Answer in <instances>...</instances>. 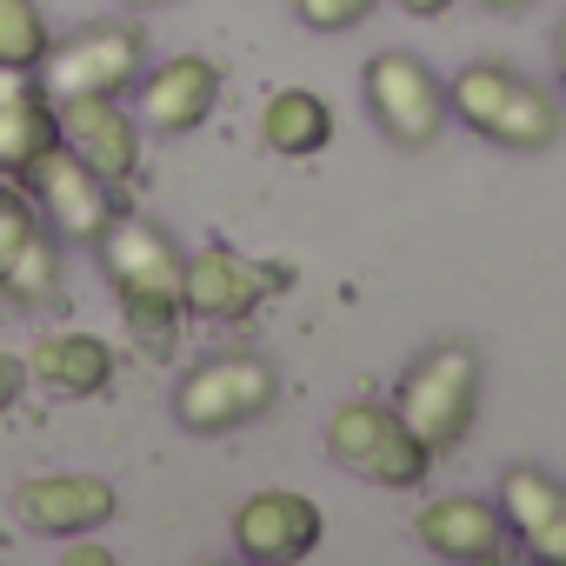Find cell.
I'll list each match as a JSON object with an SVG mask.
<instances>
[{"instance_id":"30bf717a","label":"cell","mask_w":566,"mask_h":566,"mask_svg":"<svg viewBox=\"0 0 566 566\" xmlns=\"http://www.w3.org/2000/svg\"><path fill=\"white\" fill-rule=\"evenodd\" d=\"M294 287V266H266V260H247L233 247H200L187 253V314L193 321H253L273 294Z\"/></svg>"},{"instance_id":"5bb4252c","label":"cell","mask_w":566,"mask_h":566,"mask_svg":"<svg viewBox=\"0 0 566 566\" xmlns=\"http://www.w3.org/2000/svg\"><path fill=\"white\" fill-rule=\"evenodd\" d=\"M54 120H61V140H67L94 174H107L114 187L140 174V114L120 107V94H74V101H54Z\"/></svg>"},{"instance_id":"ac0fdd59","label":"cell","mask_w":566,"mask_h":566,"mask_svg":"<svg viewBox=\"0 0 566 566\" xmlns=\"http://www.w3.org/2000/svg\"><path fill=\"white\" fill-rule=\"evenodd\" d=\"M28 380L48 387L54 400H94V394L114 387V347L101 334H81V327L41 334L34 354H28Z\"/></svg>"},{"instance_id":"7402d4cb","label":"cell","mask_w":566,"mask_h":566,"mask_svg":"<svg viewBox=\"0 0 566 566\" xmlns=\"http://www.w3.org/2000/svg\"><path fill=\"white\" fill-rule=\"evenodd\" d=\"M28 387H34V380H28V354H0V420L21 407Z\"/></svg>"},{"instance_id":"2e32d148","label":"cell","mask_w":566,"mask_h":566,"mask_svg":"<svg viewBox=\"0 0 566 566\" xmlns=\"http://www.w3.org/2000/svg\"><path fill=\"white\" fill-rule=\"evenodd\" d=\"M413 539L433 553V559H453V566H493L513 539H506V520H500V500H480V493H440L413 513Z\"/></svg>"},{"instance_id":"9a60e30c","label":"cell","mask_w":566,"mask_h":566,"mask_svg":"<svg viewBox=\"0 0 566 566\" xmlns=\"http://www.w3.org/2000/svg\"><path fill=\"white\" fill-rule=\"evenodd\" d=\"M500 520L506 539L539 559V566H566V480L546 467H506L500 473Z\"/></svg>"},{"instance_id":"44dd1931","label":"cell","mask_w":566,"mask_h":566,"mask_svg":"<svg viewBox=\"0 0 566 566\" xmlns=\"http://www.w3.org/2000/svg\"><path fill=\"white\" fill-rule=\"evenodd\" d=\"M374 8H380V0H294L301 28H314V34H347V28H360Z\"/></svg>"},{"instance_id":"3957f363","label":"cell","mask_w":566,"mask_h":566,"mask_svg":"<svg viewBox=\"0 0 566 566\" xmlns=\"http://www.w3.org/2000/svg\"><path fill=\"white\" fill-rule=\"evenodd\" d=\"M480 400H486V360H480L473 340H433V347H420L407 360L400 387H394L400 420L433 447V460L453 453V447H467V433L480 420Z\"/></svg>"},{"instance_id":"7a4b0ae2","label":"cell","mask_w":566,"mask_h":566,"mask_svg":"<svg viewBox=\"0 0 566 566\" xmlns=\"http://www.w3.org/2000/svg\"><path fill=\"white\" fill-rule=\"evenodd\" d=\"M447 120H460L473 140L506 147V154H546L566 134V107L559 94H546L539 81H526L506 61H473L447 81Z\"/></svg>"},{"instance_id":"ffe728a7","label":"cell","mask_w":566,"mask_h":566,"mask_svg":"<svg viewBox=\"0 0 566 566\" xmlns=\"http://www.w3.org/2000/svg\"><path fill=\"white\" fill-rule=\"evenodd\" d=\"M48 48H54V28L34 0H0V67L34 74L48 61Z\"/></svg>"},{"instance_id":"e0dca14e","label":"cell","mask_w":566,"mask_h":566,"mask_svg":"<svg viewBox=\"0 0 566 566\" xmlns=\"http://www.w3.org/2000/svg\"><path fill=\"white\" fill-rule=\"evenodd\" d=\"M61 140L54 101L41 87V74L0 67V180H28V167Z\"/></svg>"},{"instance_id":"4316f807","label":"cell","mask_w":566,"mask_h":566,"mask_svg":"<svg viewBox=\"0 0 566 566\" xmlns=\"http://www.w3.org/2000/svg\"><path fill=\"white\" fill-rule=\"evenodd\" d=\"M134 8H180V0H134Z\"/></svg>"},{"instance_id":"7c38bea8","label":"cell","mask_w":566,"mask_h":566,"mask_svg":"<svg viewBox=\"0 0 566 566\" xmlns=\"http://www.w3.org/2000/svg\"><path fill=\"white\" fill-rule=\"evenodd\" d=\"M134 87H140V127H154V134L180 140V134H193V127H207V120H213L227 74H220V61H213V54H167L154 74L140 67V81H134Z\"/></svg>"},{"instance_id":"603a6c76","label":"cell","mask_w":566,"mask_h":566,"mask_svg":"<svg viewBox=\"0 0 566 566\" xmlns=\"http://www.w3.org/2000/svg\"><path fill=\"white\" fill-rule=\"evenodd\" d=\"M61 559H67V566H114V553H107L101 539H87V533L61 539Z\"/></svg>"},{"instance_id":"8fae6325","label":"cell","mask_w":566,"mask_h":566,"mask_svg":"<svg viewBox=\"0 0 566 566\" xmlns=\"http://www.w3.org/2000/svg\"><path fill=\"white\" fill-rule=\"evenodd\" d=\"M327 533L321 500L294 493V486H260L233 506V546L253 566H301Z\"/></svg>"},{"instance_id":"ba28073f","label":"cell","mask_w":566,"mask_h":566,"mask_svg":"<svg viewBox=\"0 0 566 566\" xmlns=\"http://www.w3.org/2000/svg\"><path fill=\"white\" fill-rule=\"evenodd\" d=\"M147 67V34L134 21H94L74 28L67 41L48 48V61L34 67L48 101H74V94H127Z\"/></svg>"},{"instance_id":"d4e9b609","label":"cell","mask_w":566,"mask_h":566,"mask_svg":"<svg viewBox=\"0 0 566 566\" xmlns=\"http://www.w3.org/2000/svg\"><path fill=\"white\" fill-rule=\"evenodd\" d=\"M553 67H559V87H566V21L553 28Z\"/></svg>"},{"instance_id":"cb8c5ba5","label":"cell","mask_w":566,"mask_h":566,"mask_svg":"<svg viewBox=\"0 0 566 566\" xmlns=\"http://www.w3.org/2000/svg\"><path fill=\"white\" fill-rule=\"evenodd\" d=\"M453 8V0H400V14H413V21H440Z\"/></svg>"},{"instance_id":"9c48e42d","label":"cell","mask_w":566,"mask_h":566,"mask_svg":"<svg viewBox=\"0 0 566 566\" xmlns=\"http://www.w3.org/2000/svg\"><path fill=\"white\" fill-rule=\"evenodd\" d=\"M21 187L34 193V207H41L48 233H54V240H74V247H94V240H101V227L120 213V207H114V180H107V174H94L67 140H54V147L28 167V180H21Z\"/></svg>"},{"instance_id":"8992f818","label":"cell","mask_w":566,"mask_h":566,"mask_svg":"<svg viewBox=\"0 0 566 566\" xmlns=\"http://www.w3.org/2000/svg\"><path fill=\"white\" fill-rule=\"evenodd\" d=\"M0 301L21 314H54L67 301L61 240L48 233V220L21 180H0Z\"/></svg>"},{"instance_id":"d6986e66","label":"cell","mask_w":566,"mask_h":566,"mask_svg":"<svg viewBox=\"0 0 566 566\" xmlns=\"http://www.w3.org/2000/svg\"><path fill=\"white\" fill-rule=\"evenodd\" d=\"M334 101L327 94H314V87H280V94H266V107H260V140L280 154V160H314V154H327V140H334Z\"/></svg>"},{"instance_id":"6da1fadb","label":"cell","mask_w":566,"mask_h":566,"mask_svg":"<svg viewBox=\"0 0 566 566\" xmlns=\"http://www.w3.org/2000/svg\"><path fill=\"white\" fill-rule=\"evenodd\" d=\"M101 253V273H107V287L120 301V321L127 334L140 340V354L167 360L187 334V294H180V280H187V247L154 227L147 213H114L94 240Z\"/></svg>"},{"instance_id":"484cf974","label":"cell","mask_w":566,"mask_h":566,"mask_svg":"<svg viewBox=\"0 0 566 566\" xmlns=\"http://www.w3.org/2000/svg\"><path fill=\"white\" fill-rule=\"evenodd\" d=\"M493 14H520V8H533V0H486Z\"/></svg>"},{"instance_id":"4fadbf2b","label":"cell","mask_w":566,"mask_h":566,"mask_svg":"<svg viewBox=\"0 0 566 566\" xmlns=\"http://www.w3.org/2000/svg\"><path fill=\"white\" fill-rule=\"evenodd\" d=\"M14 513L41 539H74V533H101L120 513V493L101 473H34L14 493Z\"/></svg>"},{"instance_id":"277c9868","label":"cell","mask_w":566,"mask_h":566,"mask_svg":"<svg viewBox=\"0 0 566 566\" xmlns=\"http://www.w3.org/2000/svg\"><path fill=\"white\" fill-rule=\"evenodd\" d=\"M327 460L347 467L354 480L380 486V493H413L433 473V447L400 420V407L380 400H347L327 420Z\"/></svg>"},{"instance_id":"5b68a950","label":"cell","mask_w":566,"mask_h":566,"mask_svg":"<svg viewBox=\"0 0 566 566\" xmlns=\"http://www.w3.org/2000/svg\"><path fill=\"white\" fill-rule=\"evenodd\" d=\"M273 400H280L273 360L240 347V354H207V360H193V367L180 374V387H174V420H180L187 433H200V440H220V433H240V427H253L260 413H273Z\"/></svg>"},{"instance_id":"52a82bcc","label":"cell","mask_w":566,"mask_h":566,"mask_svg":"<svg viewBox=\"0 0 566 566\" xmlns=\"http://www.w3.org/2000/svg\"><path fill=\"white\" fill-rule=\"evenodd\" d=\"M360 94H367L374 127L407 154H420V147H433L447 134V81L407 48H380L360 67Z\"/></svg>"}]
</instances>
